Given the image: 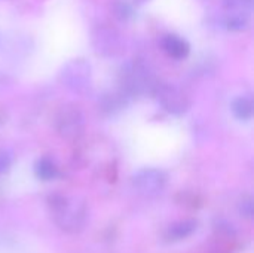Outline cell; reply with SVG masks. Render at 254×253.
I'll return each instance as SVG.
<instances>
[{
    "label": "cell",
    "mask_w": 254,
    "mask_h": 253,
    "mask_svg": "<svg viewBox=\"0 0 254 253\" xmlns=\"http://www.w3.org/2000/svg\"><path fill=\"white\" fill-rule=\"evenodd\" d=\"M51 213L54 224L64 233H79L88 219V207L80 198L74 197H51Z\"/></svg>",
    "instance_id": "obj_1"
},
{
    "label": "cell",
    "mask_w": 254,
    "mask_h": 253,
    "mask_svg": "<svg viewBox=\"0 0 254 253\" xmlns=\"http://www.w3.org/2000/svg\"><path fill=\"white\" fill-rule=\"evenodd\" d=\"M159 82L150 67L140 60L127 63L119 73V89H122L129 98L153 94Z\"/></svg>",
    "instance_id": "obj_2"
},
{
    "label": "cell",
    "mask_w": 254,
    "mask_h": 253,
    "mask_svg": "<svg viewBox=\"0 0 254 253\" xmlns=\"http://www.w3.org/2000/svg\"><path fill=\"white\" fill-rule=\"evenodd\" d=\"M61 84L76 95H88L92 89V70L88 61L77 58L65 63L60 72Z\"/></svg>",
    "instance_id": "obj_3"
},
{
    "label": "cell",
    "mask_w": 254,
    "mask_h": 253,
    "mask_svg": "<svg viewBox=\"0 0 254 253\" xmlns=\"http://www.w3.org/2000/svg\"><path fill=\"white\" fill-rule=\"evenodd\" d=\"M54 125L57 133L65 140H76L85 128V118L79 106L73 103L63 104L55 113Z\"/></svg>",
    "instance_id": "obj_4"
},
{
    "label": "cell",
    "mask_w": 254,
    "mask_h": 253,
    "mask_svg": "<svg viewBox=\"0 0 254 253\" xmlns=\"http://www.w3.org/2000/svg\"><path fill=\"white\" fill-rule=\"evenodd\" d=\"M153 95L162 109L171 115H183L192 106L190 94L177 84H158Z\"/></svg>",
    "instance_id": "obj_5"
},
{
    "label": "cell",
    "mask_w": 254,
    "mask_h": 253,
    "mask_svg": "<svg viewBox=\"0 0 254 253\" xmlns=\"http://www.w3.org/2000/svg\"><path fill=\"white\" fill-rule=\"evenodd\" d=\"M91 42L95 52L106 58H119L125 52V40L122 34L109 25H98L92 30Z\"/></svg>",
    "instance_id": "obj_6"
},
{
    "label": "cell",
    "mask_w": 254,
    "mask_h": 253,
    "mask_svg": "<svg viewBox=\"0 0 254 253\" xmlns=\"http://www.w3.org/2000/svg\"><path fill=\"white\" fill-rule=\"evenodd\" d=\"M167 173L159 169H141L132 176L134 189L147 198L158 197L167 188Z\"/></svg>",
    "instance_id": "obj_7"
},
{
    "label": "cell",
    "mask_w": 254,
    "mask_h": 253,
    "mask_svg": "<svg viewBox=\"0 0 254 253\" xmlns=\"http://www.w3.org/2000/svg\"><path fill=\"white\" fill-rule=\"evenodd\" d=\"M129 97L122 91H107L98 98V110L104 116H115L128 106Z\"/></svg>",
    "instance_id": "obj_8"
},
{
    "label": "cell",
    "mask_w": 254,
    "mask_h": 253,
    "mask_svg": "<svg viewBox=\"0 0 254 253\" xmlns=\"http://www.w3.org/2000/svg\"><path fill=\"white\" fill-rule=\"evenodd\" d=\"M161 45H162L164 52L174 60H183L190 52V45L188 43V40H185L183 37H180L177 34L164 36Z\"/></svg>",
    "instance_id": "obj_9"
},
{
    "label": "cell",
    "mask_w": 254,
    "mask_h": 253,
    "mask_svg": "<svg viewBox=\"0 0 254 253\" xmlns=\"http://www.w3.org/2000/svg\"><path fill=\"white\" fill-rule=\"evenodd\" d=\"M198 228V222L193 219H186V221H180L173 224L168 231H167V239L170 242H180L185 240L188 237H190Z\"/></svg>",
    "instance_id": "obj_10"
},
{
    "label": "cell",
    "mask_w": 254,
    "mask_h": 253,
    "mask_svg": "<svg viewBox=\"0 0 254 253\" xmlns=\"http://www.w3.org/2000/svg\"><path fill=\"white\" fill-rule=\"evenodd\" d=\"M232 112L240 121H250L253 118L254 103L252 95H240L232 101Z\"/></svg>",
    "instance_id": "obj_11"
},
{
    "label": "cell",
    "mask_w": 254,
    "mask_h": 253,
    "mask_svg": "<svg viewBox=\"0 0 254 253\" xmlns=\"http://www.w3.org/2000/svg\"><path fill=\"white\" fill-rule=\"evenodd\" d=\"M225 25L232 31H243L250 25V12L228 10L225 12Z\"/></svg>",
    "instance_id": "obj_12"
},
{
    "label": "cell",
    "mask_w": 254,
    "mask_h": 253,
    "mask_svg": "<svg viewBox=\"0 0 254 253\" xmlns=\"http://www.w3.org/2000/svg\"><path fill=\"white\" fill-rule=\"evenodd\" d=\"M34 174L40 180H52L58 174V169L51 158H39L34 164Z\"/></svg>",
    "instance_id": "obj_13"
},
{
    "label": "cell",
    "mask_w": 254,
    "mask_h": 253,
    "mask_svg": "<svg viewBox=\"0 0 254 253\" xmlns=\"http://www.w3.org/2000/svg\"><path fill=\"white\" fill-rule=\"evenodd\" d=\"M112 10H113L115 18L119 19V21H128L134 15V6L129 1H125V0H116Z\"/></svg>",
    "instance_id": "obj_14"
},
{
    "label": "cell",
    "mask_w": 254,
    "mask_h": 253,
    "mask_svg": "<svg viewBox=\"0 0 254 253\" xmlns=\"http://www.w3.org/2000/svg\"><path fill=\"white\" fill-rule=\"evenodd\" d=\"M253 0H223L225 12L228 10H240V12H252Z\"/></svg>",
    "instance_id": "obj_15"
},
{
    "label": "cell",
    "mask_w": 254,
    "mask_h": 253,
    "mask_svg": "<svg viewBox=\"0 0 254 253\" xmlns=\"http://www.w3.org/2000/svg\"><path fill=\"white\" fill-rule=\"evenodd\" d=\"M240 213L244 218L252 219V216H253V200L250 197L243 198V201L240 203Z\"/></svg>",
    "instance_id": "obj_16"
},
{
    "label": "cell",
    "mask_w": 254,
    "mask_h": 253,
    "mask_svg": "<svg viewBox=\"0 0 254 253\" xmlns=\"http://www.w3.org/2000/svg\"><path fill=\"white\" fill-rule=\"evenodd\" d=\"M10 166H12V155L7 151L0 149V173L7 171Z\"/></svg>",
    "instance_id": "obj_17"
},
{
    "label": "cell",
    "mask_w": 254,
    "mask_h": 253,
    "mask_svg": "<svg viewBox=\"0 0 254 253\" xmlns=\"http://www.w3.org/2000/svg\"><path fill=\"white\" fill-rule=\"evenodd\" d=\"M147 1H150V0H129V3H131L132 6H141V4H144V3H147Z\"/></svg>",
    "instance_id": "obj_18"
}]
</instances>
